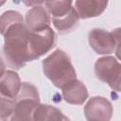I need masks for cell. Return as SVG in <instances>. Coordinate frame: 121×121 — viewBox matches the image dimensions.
I'll list each match as a JSON object with an SVG mask.
<instances>
[{
  "instance_id": "cell-1",
  "label": "cell",
  "mask_w": 121,
  "mask_h": 121,
  "mask_svg": "<svg viewBox=\"0 0 121 121\" xmlns=\"http://www.w3.org/2000/svg\"><path fill=\"white\" fill-rule=\"evenodd\" d=\"M28 34L29 30L24 23L10 26L3 34V53L8 65L11 68L20 69L30 61L27 43Z\"/></svg>"
},
{
  "instance_id": "cell-2",
  "label": "cell",
  "mask_w": 121,
  "mask_h": 121,
  "mask_svg": "<svg viewBox=\"0 0 121 121\" xmlns=\"http://www.w3.org/2000/svg\"><path fill=\"white\" fill-rule=\"evenodd\" d=\"M43 71L53 85L60 89L77 79V73L70 58L60 49H56L43 60Z\"/></svg>"
},
{
  "instance_id": "cell-3",
  "label": "cell",
  "mask_w": 121,
  "mask_h": 121,
  "mask_svg": "<svg viewBox=\"0 0 121 121\" xmlns=\"http://www.w3.org/2000/svg\"><path fill=\"white\" fill-rule=\"evenodd\" d=\"M15 108L10 120L30 121L33 120L35 109L40 104L38 89L29 82L21 83L20 90L14 98Z\"/></svg>"
},
{
  "instance_id": "cell-4",
  "label": "cell",
  "mask_w": 121,
  "mask_h": 121,
  "mask_svg": "<svg viewBox=\"0 0 121 121\" xmlns=\"http://www.w3.org/2000/svg\"><path fill=\"white\" fill-rule=\"evenodd\" d=\"M88 41L91 48L100 55L112 54L119 46L120 29L107 31L101 28H94L88 34Z\"/></svg>"
},
{
  "instance_id": "cell-5",
  "label": "cell",
  "mask_w": 121,
  "mask_h": 121,
  "mask_svg": "<svg viewBox=\"0 0 121 121\" xmlns=\"http://www.w3.org/2000/svg\"><path fill=\"white\" fill-rule=\"evenodd\" d=\"M95 74L99 80L107 83L113 91H120L121 65L114 57L99 58L95 63Z\"/></svg>"
},
{
  "instance_id": "cell-6",
  "label": "cell",
  "mask_w": 121,
  "mask_h": 121,
  "mask_svg": "<svg viewBox=\"0 0 121 121\" xmlns=\"http://www.w3.org/2000/svg\"><path fill=\"white\" fill-rule=\"evenodd\" d=\"M56 41V34L50 26L38 31H29L27 43L30 61L49 52L55 46Z\"/></svg>"
},
{
  "instance_id": "cell-7",
  "label": "cell",
  "mask_w": 121,
  "mask_h": 121,
  "mask_svg": "<svg viewBox=\"0 0 121 121\" xmlns=\"http://www.w3.org/2000/svg\"><path fill=\"white\" fill-rule=\"evenodd\" d=\"M84 114L90 121H108L112 115V105L103 96H93L84 106Z\"/></svg>"
},
{
  "instance_id": "cell-8",
  "label": "cell",
  "mask_w": 121,
  "mask_h": 121,
  "mask_svg": "<svg viewBox=\"0 0 121 121\" xmlns=\"http://www.w3.org/2000/svg\"><path fill=\"white\" fill-rule=\"evenodd\" d=\"M109 0H76L75 9L79 19H89L100 16L107 9Z\"/></svg>"
},
{
  "instance_id": "cell-9",
  "label": "cell",
  "mask_w": 121,
  "mask_h": 121,
  "mask_svg": "<svg viewBox=\"0 0 121 121\" xmlns=\"http://www.w3.org/2000/svg\"><path fill=\"white\" fill-rule=\"evenodd\" d=\"M50 16L47 10L42 7L37 6L30 9L25 18V25L29 31H38L50 26Z\"/></svg>"
},
{
  "instance_id": "cell-10",
  "label": "cell",
  "mask_w": 121,
  "mask_h": 121,
  "mask_svg": "<svg viewBox=\"0 0 121 121\" xmlns=\"http://www.w3.org/2000/svg\"><path fill=\"white\" fill-rule=\"evenodd\" d=\"M61 90L63 99L67 103L73 105H82L89 95L86 86L78 79H75L72 82L68 83L67 85L62 87Z\"/></svg>"
},
{
  "instance_id": "cell-11",
  "label": "cell",
  "mask_w": 121,
  "mask_h": 121,
  "mask_svg": "<svg viewBox=\"0 0 121 121\" xmlns=\"http://www.w3.org/2000/svg\"><path fill=\"white\" fill-rule=\"evenodd\" d=\"M21 87L19 75L12 70H8L0 77V94L9 98H15Z\"/></svg>"
},
{
  "instance_id": "cell-12",
  "label": "cell",
  "mask_w": 121,
  "mask_h": 121,
  "mask_svg": "<svg viewBox=\"0 0 121 121\" xmlns=\"http://www.w3.org/2000/svg\"><path fill=\"white\" fill-rule=\"evenodd\" d=\"M52 23L60 34H66L73 31L78 25L79 16L73 7L68 13L61 17L52 18Z\"/></svg>"
},
{
  "instance_id": "cell-13",
  "label": "cell",
  "mask_w": 121,
  "mask_h": 121,
  "mask_svg": "<svg viewBox=\"0 0 121 121\" xmlns=\"http://www.w3.org/2000/svg\"><path fill=\"white\" fill-rule=\"evenodd\" d=\"M68 118L58 109L48 104H39L35 109L33 120L36 121H53V120H67Z\"/></svg>"
},
{
  "instance_id": "cell-14",
  "label": "cell",
  "mask_w": 121,
  "mask_h": 121,
  "mask_svg": "<svg viewBox=\"0 0 121 121\" xmlns=\"http://www.w3.org/2000/svg\"><path fill=\"white\" fill-rule=\"evenodd\" d=\"M73 8L72 0H46L45 9L52 18L65 15Z\"/></svg>"
},
{
  "instance_id": "cell-15",
  "label": "cell",
  "mask_w": 121,
  "mask_h": 121,
  "mask_svg": "<svg viewBox=\"0 0 121 121\" xmlns=\"http://www.w3.org/2000/svg\"><path fill=\"white\" fill-rule=\"evenodd\" d=\"M17 23H24L23 15L20 12L15 10L5 11L0 16V33L3 35L10 26Z\"/></svg>"
},
{
  "instance_id": "cell-16",
  "label": "cell",
  "mask_w": 121,
  "mask_h": 121,
  "mask_svg": "<svg viewBox=\"0 0 121 121\" xmlns=\"http://www.w3.org/2000/svg\"><path fill=\"white\" fill-rule=\"evenodd\" d=\"M15 108L14 98H9L0 94V119L8 120L10 119Z\"/></svg>"
},
{
  "instance_id": "cell-17",
  "label": "cell",
  "mask_w": 121,
  "mask_h": 121,
  "mask_svg": "<svg viewBox=\"0 0 121 121\" xmlns=\"http://www.w3.org/2000/svg\"><path fill=\"white\" fill-rule=\"evenodd\" d=\"M46 0H22V2L26 6V7H37V6H41L42 4L45 3Z\"/></svg>"
},
{
  "instance_id": "cell-18",
  "label": "cell",
  "mask_w": 121,
  "mask_h": 121,
  "mask_svg": "<svg viewBox=\"0 0 121 121\" xmlns=\"http://www.w3.org/2000/svg\"><path fill=\"white\" fill-rule=\"evenodd\" d=\"M6 71V65L3 61V60L0 58V77L3 75V73Z\"/></svg>"
},
{
  "instance_id": "cell-19",
  "label": "cell",
  "mask_w": 121,
  "mask_h": 121,
  "mask_svg": "<svg viewBox=\"0 0 121 121\" xmlns=\"http://www.w3.org/2000/svg\"><path fill=\"white\" fill-rule=\"evenodd\" d=\"M6 1H7V0H0V7L3 6V5L6 3Z\"/></svg>"
}]
</instances>
